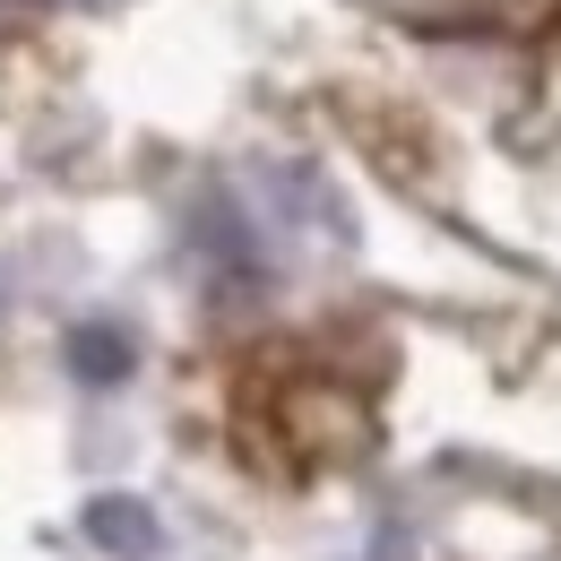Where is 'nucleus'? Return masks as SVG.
Wrapping results in <instances>:
<instances>
[{
    "label": "nucleus",
    "mask_w": 561,
    "mask_h": 561,
    "mask_svg": "<svg viewBox=\"0 0 561 561\" xmlns=\"http://www.w3.org/2000/svg\"><path fill=\"white\" fill-rule=\"evenodd\" d=\"M139 371V337L122 320H78L70 329V380L78 389H122Z\"/></svg>",
    "instance_id": "1"
},
{
    "label": "nucleus",
    "mask_w": 561,
    "mask_h": 561,
    "mask_svg": "<svg viewBox=\"0 0 561 561\" xmlns=\"http://www.w3.org/2000/svg\"><path fill=\"white\" fill-rule=\"evenodd\" d=\"M87 536H95L104 553H130V561H147L156 545H164V527L147 518V501H130V492H104V501H87Z\"/></svg>",
    "instance_id": "2"
}]
</instances>
